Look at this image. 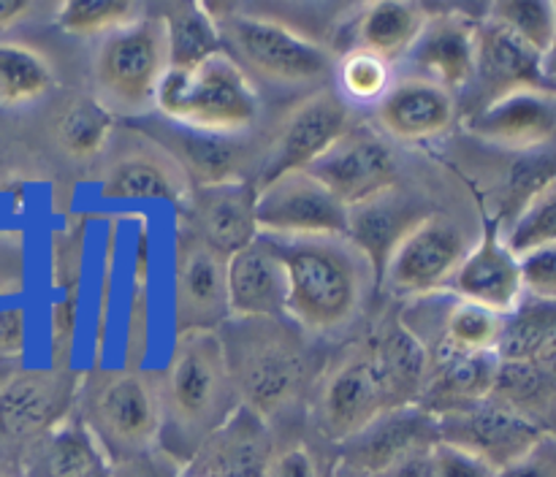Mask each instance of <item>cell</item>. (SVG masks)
I'll list each match as a JSON object with an SVG mask.
<instances>
[{"label": "cell", "instance_id": "37", "mask_svg": "<svg viewBox=\"0 0 556 477\" xmlns=\"http://www.w3.org/2000/svg\"><path fill=\"white\" fill-rule=\"evenodd\" d=\"M486 20L514 33L521 43L546 57L556 33V3L548 0H500L489 9Z\"/></svg>", "mask_w": 556, "mask_h": 477}, {"label": "cell", "instance_id": "25", "mask_svg": "<svg viewBox=\"0 0 556 477\" xmlns=\"http://www.w3.org/2000/svg\"><path fill=\"white\" fill-rule=\"evenodd\" d=\"M204 477H269L271 455L264 417L239 404L206 439Z\"/></svg>", "mask_w": 556, "mask_h": 477}, {"label": "cell", "instance_id": "3", "mask_svg": "<svg viewBox=\"0 0 556 477\" xmlns=\"http://www.w3.org/2000/svg\"><path fill=\"white\" fill-rule=\"evenodd\" d=\"M163 426L185 444L206 442L237 412L239 396L217 331L179 334L161 385Z\"/></svg>", "mask_w": 556, "mask_h": 477}, {"label": "cell", "instance_id": "26", "mask_svg": "<svg viewBox=\"0 0 556 477\" xmlns=\"http://www.w3.org/2000/svg\"><path fill=\"white\" fill-rule=\"evenodd\" d=\"M424 217V215H421ZM421 217L413 211V206L400 193L389 190V193L378 195L375 201L348 209V242L364 255L375 276L383 274V266L400 238L416 225Z\"/></svg>", "mask_w": 556, "mask_h": 477}, {"label": "cell", "instance_id": "5", "mask_svg": "<svg viewBox=\"0 0 556 477\" xmlns=\"http://www.w3.org/2000/svg\"><path fill=\"white\" fill-rule=\"evenodd\" d=\"M237 323L233 352L226 350L239 404L258 417L286 407L304 379L299 341L277 320H231Z\"/></svg>", "mask_w": 556, "mask_h": 477}, {"label": "cell", "instance_id": "43", "mask_svg": "<svg viewBox=\"0 0 556 477\" xmlns=\"http://www.w3.org/2000/svg\"><path fill=\"white\" fill-rule=\"evenodd\" d=\"M269 477H318V466H315L313 455L302 444L282 450L275 461H271Z\"/></svg>", "mask_w": 556, "mask_h": 477}, {"label": "cell", "instance_id": "40", "mask_svg": "<svg viewBox=\"0 0 556 477\" xmlns=\"http://www.w3.org/2000/svg\"><path fill=\"white\" fill-rule=\"evenodd\" d=\"M25 328L27 309L22 282L11 274H0V352L20 350Z\"/></svg>", "mask_w": 556, "mask_h": 477}, {"label": "cell", "instance_id": "28", "mask_svg": "<svg viewBox=\"0 0 556 477\" xmlns=\"http://www.w3.org/2000/svg\"><path fill=\"white\" fill-rule=\"evenodd\" d=\"M427 22V11L418 3L378 0L364 9L362 22H358V41H362V49L391 63L394 57L410 54Z\"/></svg>", "mask_w": 556, "mask_h": 477}, {"label": "cell", "instance_id": "9", "mask_svg": "<svg viewBox=\"0 0 556 477\" xmlns=\"http://www.w3.org/2000/svg\"><path fill=\"white\" fill-rule=\"evenodd\" d=\"M168 70L163 20H139L106 38L96 57V81L109 101L139 108L155 101V90Z\"/></svg>", "mask_w": 556, "mask_h": 477}, {"label": "cell", "instance_id": "4", "mask_svg": "<svg viewBox=\"0 0 556 477\" xmlns=\"http://www.w3.org/2000/svg\"><path fill=\"white\" fill-rule=\"evenodd\" d=\"M155 106L193 133L237 136L258 119V92L226 52L193 68H168L155 90Z\"/></svg>", "mask_w": 556, "mask_h": 477}, {"label": "cell", "instance_id": "30", "mask_svg": "<svg viewBox=\"0 0 556 477\" xmlns=\"http://www.w3.org/2000/svg\"><path fill=\"white\" fill-rule=\"evenodd\" d=\"M54 87L52 63L38 49L20 41H0V103L27 106Z\"/></svg>", "mask_w": 556, "mask_h": 477}, {"label": "cell", "instance_id": "6", "mask_svg": "<svg viewBox=\"0 0 556 477\" xmlns=\"http://www.w3.org/2000/svg\"><path fill=\"white\" fill-rule=\"evenodd\" d=\"M476 242L478 236H472L456 217L424 215L400 238L380 276L396 296H432L440 287L451 285L456 269Z\"/></svg>", "mask_w": 556, "mask_h": 477}, {"label": "cell", "instance_id": "27", "mask_svg": "<svg viewBox=\"0 0 556 477\" xmlns=\"http://www.w3.org/2000/svg\"><path fill=\"white\" fill-rule=\"evenodd\" d=\"M345 444L348 469L380 477L394 469L407 455L427 450L432 442L424 444L421 417L407 412V407H402V410H394L380 417V421H375L372 426L364 428L358 437H353Z\"/></svg>", "mask_w": 556, "mask_h": 477}, {"label": "cell", "instance_id": "42", "mask_svg": "<svg viewBox=\"0 0 556 477\" xmlns=\"http://www.w3.org/2000/svg\"><path fill=\"white\" fill-rule=\"evenodd\" d=\"M497 477H556V442L543 437L530 453L500 469Z\"/></svg>", "mask_w": 556, "mask_h": 477}, {"label": "cell", "instance_id": "45", "mask_svg": "<svg viewBox=\"0 0 556 477\" xmlns=\"http://www.w3.org/2000/svg\"><path fill=\"white\" fill-rule=\"evenodd\" d=\"M543 76H546V85L556 90V33H554V43L548 49V54L543 57Z\"/></svg>", "mask_w": 556, "mask_h": 477}, {"label": "cell", "instance_id": "29", "mask_svg": "<svg viewBox=\"0 0 556 477\" xmlns=\"http://www.w3.org/2000/svg\"><path fill=\"white\" fill-rule=\"evenodd\" d=\"M168 68H193L220 49V27L206 14L204 3L172 5L163 16Z\"/></svg>", "mask_w": 556, "mask_h": 477}, {"label": "cell", "instance_id": "7", "mask_svg": "<svg viewBox=\"0 0 556 477\" xmlns=\"http://www.w3.org/2000/svg\"><path fill=\"white\" fill-rule=\"evenodd\" d=\"M255 228L275 242L348 238V209L307 171H291L255 188Z\"/></svg>", "mask_w": 556, "mask_h": 477}, {"label": "cell", "instance_id": "39", "mask_svg": "<svg viewBox=\"0 0 556 477\" xmlns=\"http://www.w3.org/2000/svg\"><path fill=\"white\" fill-rule=\"evenodd\" d=\"M429 469L432 477H497L489 461L448 439H434L429 444Z\"/></svg>", "mask_w": 556, "mask_h": 477}, {"label": "cell", "instance_id": "33", "mask_svg": "<svg viewBox=\"0 0 556 477\" xmlns=\"http://www.w3.org/2000/svg\"><path fill=\"white\" fill-rule=\"evenodd\" d=\"M60 30L74 38L114 36L139 22V3L134 0H65L54 16Z\"/></svg>", "mask_w": 556, "mask_h": 477}, {"label": "cell", "instance_id": "18", "mask_svg": "<svg viewBox=\"0 0 556 477\" xmlns=\"http://www.w3.org/2000/svg\"><path fill=\"white\" fill-rule=\"evenodd\" d=\"M231 320H280L288 314L286 271L269 238L258 236L226 260Z\"/></svg>", "mask_w": 556, "mask_h": 477}, {"label": "cell", "instance_id": "13", "mask_svg": "<svg viewBox=\"0 0 556 477\" xmlns=\"http://www.w3.org/2000/svg\"><path fill=\"white\" fill-rule=\"evenodd\" d=\"M472 136L510 152H532L556 141V90L546 85L516 87L472 112Z\"/></svg>", "mask_w": 556, "mask_h": 477}, {"label": "cell", "instance_id": "32", "mask_svg": "<svg viewBox=\"0 0 556 477\" xmlns=\"http://www.w3.org/2000/svg\"><path fill=\"white\" fill-rule=\"evenodd\" d=\"M49 477H114L101 442L85 426H63L47 448Z\"/></svg>", "mask_w": 556, "mask_h": 477}, {"label": "cell", "instance_id": "14", "mask_svg": "<svg viewBox=\"0 0 556 477\" xmlns=\"http://www.w3.org/2000/svg\"><path fill=\"white\" fill-rule=\"evenodd\" d=\"M92 417L109 442L119 448H150L163 431L161 388L130 369L103 374L92 394Z\"/></svg>", "mask_w": 556, "mask_h": 477}, {"label": "cell", "instance_id": "10", "mask_svg": "<svg viewBox=\"0 0 556 477\" xmlns=\"http://www.w3.org/2000/svg\"><path fill=\"white\" fill-rule=\"evenodd\" d=\"M351 130V108L334 92L324 90L304 98L286 114L269 146L255 188L291 171H307Z\"/></svg>", "mask_w": 556, "mask_h": 477}, {"label": "cell", "instance_id": "21", "mask_svg": "<svg viewBox=\"0 0 556 477\" xmlns=\"http://www.w3.org/2000/svg\"><path fill=\"white\" fill-rule=\"evenodd\" d=\"M500 379L497 352H467L454 347L438 345L429 350L427 390L432 404H438L445 415L481 404L494 396Z\"/></svg>", "mask_w": 556, "mask_h": 477}, {"label": "cell", "instance_id": "11", "mask_svg": "<svg viewBox=\"0 0 556 477\" xmlns=\"http://www.w3.org/2000/svg\"><path fill=\"white\" fill-rule=\"evenodd\" d=\"M345 209L375 201L396 188L394 152L372 130L351 128L324 157L307 168Z\"/></svg>", "mask_w": 556, "mask_h": 477}, {"label": "cell", "instance_id": "20", "mask_svg": "<svg viewBox=\"0 0 556 477\" xmlns=\"http://www.w3.org/2000/svg\"><path fill=\"white\" fill-rule=\"evenodd\" d=\"M378 123L400 141H432L456 123V95L418 74L405 76L380 98Z\"/></svg>", "mask_w": 556, "mask_h": 477}, {"label": "cell", "instance_id": "31", "mask_svg": "<svg viewBox=\"0 0 556 477\" xmlns=\"http://www.w3.org/2000/svg\"><path fill=\"white\" fill-rule=\"evenodd\" d=\"M114 130V117L109 112L106 101L98 98H76L58 119V136L60 150L76 160H90V157L101 155L103 146L109 144V136Z\"/></svg>", "mask_w": 556, "mask_h": 477}, {"label": "cell", "instance_id": "17", "mask_svg": "<svg viewBox=\"0 0 556 477\" xmlns=\"http://www.w3.org/2000/svg\"><path fill=\"white\" fill-rule=\"evenodd\" d=\"M448 287L459 301L476 304L500 318H508L519 309L525 296L519 258L505 247L497 228H486L478 236Z\"/></svg>", "mask_w": 556, "mask_h": 477}, {"label": "cell", "instance_id": "38", "mask_svg": "<svg viewBox=\"0 0 556 477\" xmlns=\"http://www.w3.org/2000/svg\"><path fill=\"white\" fill-rule=\"evenodd\" d=\"M391 81V65L378 54L367 52V49H353L342 57L340 63V87L351 101L356 103H372L389 92Z\"/></svg>", "mask_w": 556, "mask_h": 477}, {"label": "cell", "instance_id": "19", "mask_svg": "<svg viewBox=\"0 0 556 477\" xmlns=\"http://www.w3.org/2000/svg\"><path fill=\"white\" fill-rule=\"evenodd\" d=\"M190 233L220 258H231L258 238L255 228V188L223 182L190 190Z\"/></svg>", "mask_w": 556, "mask_h": 477}, {"label": "cell", "instance_id": "23", "mask_svg": "<svg viewBox=\"0 0 556 477\" xmlns=\"http://www.w3.org/2000/svg\"><path fill=\"white\" fill-rule=\"evenodd\" d=\"M101 193L117 201H179L190 198V179L172 152L136 150L106 168Z\"/></svg>", "mask_w": 556, "mask_h": 477}, {"label": "cell", "instance_id": "36", "mask_svg": "<svg viewBox=\"0 0 556 477\" xmlns=\"http://www.w3.org/2000/svg\"><path fill=\"white\" fill-rule=\"evenodd\" d=\"M193 133V130H190ZM177 146L182 155L174 157L185 173H193L199 179L201 188L223 182H237V168H239V146H231L223 141V136H206V133H182L179 136Z\"/></svg>", "mask_w": 556, "mask_h": 477}, {"label": "cell", "instance_id": "24", "mask_svg": "<svg viewBox=\"0 0 556 477\" xmlns=\"http://www.w3.org/2000/svg\"><path fill=\"white\" fill-rule=\"evenodd\" d=\"M410 60L424 79L448 92L465 90L476 74V27L456 16L429 20L416 47L410 49Z\"/></svg>", "mask_w": 556, "mask_h": 477}, {"label": "cell", "instance_id": "35", "mask_svg": "<svg viewBox=\"0 0 556 477\" xmlns=\"http://www.w3.org/2000/svg\"><path fill=\"white\" fill-rule=\"evenodd\" d=\"M505 247L519 258L535 247L556 244V177L543 182L535 193L527 198L519 215L508 225V231L500 233Z\"/></svg>", "mask_w": 556, "mask_h": 477}, {"label": "cell", "instance_id": "22", "mask_svg": "<svg viewBox=\"0 0 556 477\" xmlns=\"http://www.w3.org/2000/svg\"><path fill=\"white\" fill-rule=\"evenodd\" d=\"M472 85H481V90L486 92V101L508 90H516V87L546 85L543 57L532 52L527 43H521L514 33L505 30L503 25L486 20L483 25L476 27V74H472Z\"/></svg>", "mask_w": 556, "mask_h": 477}, {"label": "cell", "instance_id": "41", "mask_svg": "<svg viewBox=\"0 0 556 477\" xmlns=\"http://www.w3.org/2000/svg\"><path fill=\"white\" fill-rule=\"evenodd\" d=\"M521 285L538 301L556 304V244L535 247L519 255Z\"/></svg>", "mask_w": 556, "mask_h": 477}, {"label": "cell", "instance_id": "34", "mask_svg": "<svg viewBox=\"0 0 556 477\" xmlns=\"http://www.w3.org/2000/svg\"><path fill=\"white\" fill-rule=\"evenodd\" d=\"M505 318L456 298L443 314L438 345L467 352H497L505 334Z\"/></svg>", "mask_w": 556, "mask_h": 477}, {"label": "cell", "instance_id": "2", "mask_svg": "<svg viewBox=\"0 0 556 477\" xmlns=\"http://www.w3.org/2000/svg\"><path fill=\"white\" fill-rule=\"evenodd\" d=\"M286 271L288 318L313 334L342 328L362 307L369 263L342 238L275 242Z\"/></svg>", "mask_w": 556, "mask_h": 477}, {"label": "cell", "instance_id": "12", "mask_svg": "<svg viewBox=\"0 0 556 477\" xmlns=\"http://www.w3.org/2000/svg\"><path fill=\"white\" fill-rule=\"evenodd\" d=\"M445 428H448V434L440 439H448V442L472 450L497 472L530 453L546 437L543 428L527 412H521L514 401H505L500 396H489L481 404L451 412V415H445Z\"/></svg>", "mask_w": 556, "mask_h": 477}, {"label": "cell", "instance_id": "8", "mask_svg": "<svg viewBox=\"0 0 556 477\" xmlns=\"http://www.w3.org/2000/svg\"><path fill=\"white\" fill-rule=\"evenodd\" d=\"M217 27L255 74L277 85L315 81L331 68L329 52L320 43L277 20L231 14Z\"/></svg>", "mask_w": 556, "mask_h": 477}, {"label": "cell", "instance_id": "15", "mask_svg": "<svg viewBox=\"0 0 556 477\" xmlns=\"http://www.w3.org/2000/svg\"><path fill=\"white\" fill-rule=\"evenodd\" d=\"M226 258L212 253L193 233H182L174 260V323L179 334L217 331L228 323Z\"/></svg>", "mask_w": 556, "mask_h": 477}, {"label": "cell", "instance_id": "1", "mask_svg": "<svg viewBox=\"0 0 556 477\" xmlns=\"http://www.w3.org/2000/svg\"><path fill=\"white\" fill-rule=\"evenodd\" d=\"M429 352L410 328H383L326 377L318 417L326 437L351 442L427 385Z\"/></svg>", "mask_w": 556, "mask_h": 477}, {"label": "cell", "instance_id": "16", "mask_svg": "<svg viewBox=\"0 0 556 477\" xmlns=\"http://www.w3.org/2000/svg\"><path fill=\"white\" fill-rule=\"evenodd\" d=\"M74 396L60 369H22L0 383V439L25 442L58 431Z\"/></svg>", "mask_w": 556, "mask_h": 477}, {"label": "cell", "instance_id": "44", "mask_svg": "<svg viewBox=\"0 0 556 477\" xmlns=\"http://www.w3.org/2000/svg\"><path fill=\"white\" fill-rule=\"evenodd\" d=\"M33 9L36 5L30 0H0V30H9V27L25 22L33 14Z\"/></svg>", "mask_w": 556, "mask_h": 477}]
</instances>
